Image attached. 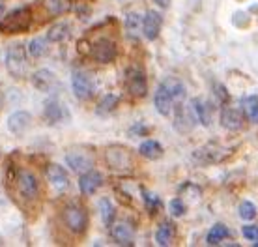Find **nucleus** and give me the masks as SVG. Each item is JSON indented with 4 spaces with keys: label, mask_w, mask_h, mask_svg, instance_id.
Wrapping results in <instances>:
<instances>
[{
    "label": "nucleus",
    "mask_w": 258,
    "mask_h": 247,
    "mask_svg": "<svg viewBox=\"0 0 258 247\" xmlns=\"http://www.w3.org/2000/svg\"><path fill=\"white\" fill-rule=\"evenodd\" d=\"M32 25V12L30 8H17L10 15L0 21V32L2 34H19L26 32Z\"/></svg>",
    "instance_id": "f257e3e1"
},
{
    "label": "nucleus",
    "mask_w": 258,
    "mask_h": 247,
    "mask_svg": "<svg viewBox=\"0 0 258 247\" xmlns=\"http://www.w3.org/2000/svg\"><path fill=\"white\" fill-rule=\"evenodd\" d=\"M6 68L10 75L13 79H23L26 73V49L25 45H19V43H15L8 49L6 52Z\"/></svg>",
    "instance_id": "f03ea898"
},
{
    "label": "nucleus",
    "mask_w": 258,
    "mask_h": 247,
    "mask_svg": "<svg viewBox=\"0 0 258 247\" xmlns=\"http://www.w3.org/2000/svg\"><path fill=\"white\" fill-rule=\"evenodd\" d=\"M62 217H64V225L68 227V230H71L73 234H83L86 227H88V214L77 204L68 206L64 210Z\"/></svg>",
    "instance_id": "7ed1b4c3"
},
{
    "label": "nucleus",
    "mask_w": 258,
    "mask_h": 247,
    "mask_svg": "<svg viewBox=\"0 0 258 247\" xmlns=\"http://www.w3.org/2000/svg\"><path fill=\"white\" fill-rule=\"evenodd\" d=\"M90 54L92 58L96 60V62H99V64H110V62L116 60L118 47L110 38H99L92 43Z\"/></svg>",
    "instance_id": "20e7f679"
},
{
    "label": "nucleus",
    "mask_w": 258,
    "mask_h": 247,
    "mask_svg": "<svg viewBox=\"0 0 258 247\" xmlns=\"http://www.w3.org/2000/svg\"><path fill=\"white\" fill-rule=\"evenodd\" d=\"M71 88H73V94L77 99H90L94 96V81L86 72H81V70H75L71 73Z\"/></svg>",
    "instance_id": "39448f33"
},
{
    "label": "nucleus",
    "mask_w": 258,
    "mask_h": 247,
    "mask_svg": "<svg viewBox=\"0 0 258 247\" xmlns=\"http://www.w3.org/2000/svg\"><path fill=\"white\" fill-rule=\"evenodd\" d=\"M17 189L23 199L26 201H36L39 195V182L38 178L30 170H21L17 174Z\"/></svg>",
    "instance_id": "423d86ee"
},
{
    "label": "nucleus",
    "mask_w": 258,
    "mask_h": 247,
    "mask_svg": "<svg viewBox=\"0 0 258 247\" xmlns=\"http://www.w3.org/2000/svg\"><path fill=\"white\" fill-rule=\"evenodd\" d=\"M107 163H109L112 169L123 170V169H133L135 159H133V154L127 148L112 146V148L107 150Z\"/></svg>",
    "instance_id": "0eeeda50"
},
{
    "label": "nucleus",
    "mask_w": 258,
    "mask_h": 247,
    "mask_svg": "<svg viewBox=\"0 0 258 247\" xmlns=\"http://www.w3.org/2000/svg\"><path fill=\"white\" fill-rule=\"evenodd\" d=\"M127 90L131 96L135 98H144L148 92V83H146V75L142 70L133 68L127 72Z\"/></svg>",
    "instance_id": "6e6552de"
},
{
    "label": "nucleus",
    "mask_w": 258,
    "mask_h": 247,
    "mask_svg": "<svg viewBox=\"0 0 258 247\" xmlns=\"http://www.w3.org/2000/svg\"><path fill=\"white\" fill-rule=\"evenodd\" d=\"M32 85L34 88H38L39 92H56L60 88V81L49 70H38L32 75Z\"/></svg>",
    "instance_id": "1a4fd4ad"
},
{
    "label": "nucleus",
    "mask_w": 258,
    "mask_h": 247,
    "mask_svg": "<svg viewBox=\"0 0 258 247\" xmlns=\"http://www.w3.org/2000/svg\"><path fill=\"white\" fill-rule=\"evenodd\" d=\"M105 178L103 174L99 172V170H86V172H83V176H81V180H79V188H81V193L83 195H94L97 189L103 186Z\"/></svg>",
    "instance_id": "9d476101"
},
{
    "label": "nucleus",
    "mask_w": 258,
    "mask_h": 247,
    "mask_svg": "<svg viewBox=\"0 0 258 247\" xmlns=\"http://www.w3.org/2000/svg\"><path fill=\"white\" fill-rule=\"evenodd\" d=\"M161 26H163V15L159 12H154L150 10L144 17H142V32H144V38L154 41L159 32H161Z\"/></svg>",
    "instance_id": "9b49d317"
},
{
    "label": "nucleus",
    "mask_w": 258,
    "mask_h": 247,
    "mask_svg": "<svg viewBox=\"0 0 258 247\" xmlns=\"http://www.w3.org/2000/svg\"><path fill=\"white\" fill-rule=\"evenodd\" d=\"M66 161L75 172H86L94 167V159H92L90 154L86 152H81V150H71L66 154Z\"/></svg>",
    "instance_id": "f8f14e48"
},
{
    "label": "nucleus",
    "mask_w": 258,
    "mask_h": 247,
    "mask_svg": "<svg viewBox=\"0 0 258 247\" xmlns=\"http://www.w3.org/2000/svg\"><path fill=\"white\" fill-rule=\"evenodd\" d=\"M30 126H32V116H30L26 111L13 112L12 116L8 118V130L17 137L25 135L26 131L30 130Z\"/></svg>",
    "instance_id": "ddd939ff"
},
{
    "label": "nucleus",
    "mask_w": 258,
    "mask_h": 247,
    "mask_svg": "<svg viewBox=\"0 0 258 247\" xmlns=\"http://www.w3.org/2000/svg\"><path fill=\"white\" fill-rule=\"evenodd\" d=\"M47 180L51 182V186L58 191H64V189L70 188V176L64 170V167H60L56 163H51L47 165Z\"/></svg>",
    "instance_id": "4468645a"
},
{
    "label": "nucleus",
    "mask_w": 258,
    "mask_h": 247,
    "mask_svg": "<svg viewBox=\"0 0 258 247\" xmlns=\"http://www.w3.org/2000/svg\"><path fill=\"white\" fill-rule=\"evenodd\" d=\"M245 124V118L241 114V111L232 109V107H225L221 111V126L228 131H239Z\"/></svg>",
    "instance_id": "2eb2a0df"
},
{
    "label": "nucleus",
    "mask_w": 258,
    "mask_h": 247,
    "mask_svg": "<svg viewBox=\"0 0 258 247\" xmlns=\"http://www.w3.org/2000/svg\"><path fill=\"white\" fill-rule=\"evenodd\" d=\"M195 124H197V118H195L193 111L187 109V107H183V105H178V109H176V116H174V128L180 133H187L195 128Z\"/></svg>",
    "instance_id": "dca6fc26"
},
{
    "label": "nucleus",
    "mask_w": 258,
    "mask_h": 247,
    "mask_svg": "<svg viewBox=\"0 0 258 247\" xmlns=\"http://www.w3.org/2000/svg\"><path fill=\"white\" fill-rule=\"evenodd\" d=\"M43 116H45L47 124H58L62 122L66 116H68V111H66V105L60 103L56 98L45 101V107H43Z\"/></svg>",
    "instance_id": "f3484780"
},
{
    "label": "nucleus",
    "mask_w": 258,
    "mask_h": 247,
    "mask_svg": "<svg viewBox=\"0 0 258 247\" xmlns=\"http://www.w3.org/2000/svg\"><path fill=\"white\" fill-rule=\"evenodd\" d=\"M154 105H155V109H157V112H159L161 116H168V114L172 112L174 98H172V96L168 94L167 88H165L163 85H159V88H157V92H155Z\"/></svg>",
    "instance_id": "a211bd4d"
},
{
    "label": "nucleus",
    "mask_w": 258,
    "mask_h": 247,
    "mask_svg": "<svg viewBox=\"0 0 258 247\" xmlns=\"http://www.w3.org/2000/svg\"><path fill=\"white\" fill-rule=\"evenodd\" d=\"M110 234H112V240L120 243V245H133V241H135V232H133V228L129 227L127 223L114 225Z\"/></svg>",
    "instance_id": "6ab92c4d"
},
{
    "label": "nucleus",
    "mask_w": 258,
    "mask_h": 247,
    "mask_svg": "<svg viewBox=\"0 0 258 247\" xmlns=\"http://www.w3.org/2000/svg\"><path fill=\"white\" fill-rule=\"evenodd\" d=\"M176 238V227L174 223L170 221H165L159 225V228H157V232H155V241L159 243V245L167 247L170 245L172 241H174Z\"/></svg>",
    "instance_id": "aec40b11"
},
{
    "label": "nucleus",
    "mask_w": 258,
    "mask_h": 247,
    "mask_svg": "<svg viewBox=\"0 0 258 247\" xmlns=\"http://www.w3.org/2000/svg\"><path fill=\"white\" fill-rule=\"evenodd\" d=\"M70 34H71L70 23H56V25H52L51 28H49V32H47V41L60 43V41H64V39L70 38Z\"/></svg>",
    "instance_id": "412c9836"
},
{
    "label": "nucleus",
    "mask_w": 258,
    "mask_h": 247,
    "mask_svg": "<svg viewBox=\"0 0 258 247\" xmlns=\"http://www.w3.org/2000/svg\"><path fill=\"white\" fill-rule=\"evenodd\" d=\"M191 111H193L197 122H200L202 126H206V128L210 126V107H208V103H204L199 98L191 99Z\"/></svg>",
    "instance_id": "4be33fe9"
},
{
    "label": "nucleus",
    "mask_w": 258,
    "mask_h": 247,
    "mask_svg": "<svg viewBox=\"0 0 258 247\" xmlns=\"http://www.w3.org/2000/svg\"><path fill=\"white\" fill-rule=\"evenodd\" d=\"M165 88H167V92L174 98V101H180V99L185 98V85L181 83L180 79L176 77H167L165 81L161 83Z\"/></svg>",
    "instance_id": "5701e85b"
},
{
    "label": "nucleus",
    "mask_w": 258,
    "mask_h": 247,
    "mask_svg": "<svg viewBox=\"0 0 258 247\" xmlns=\"http://www.w3.org/2000/svg\"><path fill=\"white\" fill-rule=\"evenodd\" d=\"M139 154L146 159H159L163 156V146L157 141H144L139 146Z\"/></svg>",
    "instance_id": "b1692460"
},
{
    "label": "nucleus",
    "mask_w": 258,
    "mask_h": 247,
    "mask_svg": "<svg viewBox=\"0 0 258 247\" xmlns=\"http://www.w3.org/2000/svg\"><path fill=\"white\" fill-rule=\"evenodd\" d=\"M228 236H230L228 227L217 223V225H213V227L210 228V232H208V236H206V243L208 245H217V243H221L223 240H226Z\"/></svg>",
    "instance_id": "393cba45"
},
{
    "label": "nucleus",
    "mask_w": 258,
    "mask_h": 247,
    "mask_svg": "<svg viewBox=\"0 0 258 247\" xmlns=\"http://www.w3.org/2000/svg\"><path fill=\"white\" fill-rule=\"evenodd\" d=\"M73 6V0H43V8L51 15H64Z\"/></svg>",
    "instance_id": "a878e982"
},
{
    "label": "nucleus",
    "mask_w": 258,
    "mask_h": 247,
    "mask_svg": "<svg viewBox=\"0 0 258 247\" xmlns=\"http://www.w3.org/2000/svg\"><path fill=\"white\" fill-rule=\"evenodd\" d=\"M99 214H101V219L107 227H112V223H114V217H116V208H114V204L110 199L103 197L101 201H99Z\"/></svg>",
    "instance_id": "bb28decb"
},
{
    "label": "nucleus",
    "mask_w": 258,
    "mask_h": 247,
    "mask_svg": "<svg viewBox=\"0 0 258 247\" xmlns=\"http://www.w3.org/2000/svg\"><path fill=\"white\" fill-rule=\"evenodd\" d=\"M243 111L252 124H258V96H247L243 99Z\"/></svg>",
    "instance_id": "cd10ccee"
},
{
    "label": "nucleus",
    "mask_w": 258,
    "mask_h": 247,
    "mask_svg": "<svg viewBox=\"0 0 258 247\" xmlns=\"http://www.w3.org/2000/svg\"><path fill=\"white\" fill-rule=\"evenodd\" d=\"M47 52V38H34L28 43V54L32 58H39Z\"/></svg>",
    "instance_id": "c85d7f7f"
},
{
    "label": "nucleus",
    "mask_w": 258,
    "mask_h": 247,
    "mask_svg": "<svg viewBox=\"0 0 258 247\" xmlns=\"http://www.w3.org/2000/svg\"><path fill=\"white\" fill-rule=\"evenodd\" d=\"M118 105V96H114V94H109V96H105L99 103H97V112H110L114 107Z\"/></svg>",
    "instance_id": "c756f323"
},
{
    "label": "nucleus",
    "mask_w": 258,
    "mask_h": 247,
    "mask_svg": "<svg viewBox=\"0 0 258 247\" xmlns=\"http://www.w3.org/2000/svg\"><path fill=\"white\" fill-rule=\"evenodd\" d=\"M239 217L241 219H245V221H251L256 217V206L249 201H243L239 204Z\"/></svg>",
    "instance_id": "7c9ffc66"
},
{
    "label": "nucleus",
    "mask_w": 258,
    "mask_h": 247,
    "mask_svg": "<svg viewBox=\"0 0 258 247\" xmlns=\"http://www.w3.org/2000/svg\"><path fill=\"white\" fill-rule=\"evenodd\" d=\"M144 202H146V208H148L150 214H155L157 210L161 208L159 197H155V195H148V193H144Z\"/></svg>",
    "instance_id": "2f4dec72"
},
{
    "label": "nucleus",
    "mask_w": 258,
    "mask_h": 247,
    "mask_svg": "<svg viewBox=\"0 0 258 247\" xmlns=\"http://www.w3.org/2000/svg\"><path fill=\"white\" fill-rule=\"evenodd\" d=\"M168 206H170V214L176 215V217H180V215L185 214V204H183V201H180V199H172Z\"/></svg>",
    "instance_id": "473e14b6"
},
{
    "label": "nucleus",
    "mask_w": 258,
    "mask_h": 247,
    "mask_svg": "<svg viewBox=\"0 0 258 247\" xmlns=\"http://www.w3.org/2000/svg\"><path fill=\"white\" fill-rule=\"evenodd\" d=\"M241 234H243V238H247V240L258 241V227L256 225H247V227L241 228Z\"/></svg>",
    "instance_id": "72a5a7b5"
},
{
    "label": "nucleus",
    "mask_w": 258,
    "mask_h": 247,
    "mask_svg": "<svg viewBox=\"0 0 258 247\" xmlns=\"http://www.w3.org/2000/svg\"><path fill=\"white\" fill-rule=\"evenodd\" d=\"M141 15H135V13H131L127 15V19H125V25H127V30L129 32H135L139 30V25H141Z\"/></svg>",
    "instance_id": "f704fd0d"
},
{
    "label": "nucleus",
    "mask_w": 258,
    "mask_h": 247,
    "mask_svg": "<svg viewBox=\"0 0 258 247\" xmlns=\"http://www.w3.org/2000/svg\"><path fill=\"white\" fill-rule=\"evenodd\" d=\"M215 96L219 98L221 103H225V101H228V92L225 90V86H221V85H215Z\"/></svg>",
    "instance_id": "c9c22d12"
},
{
    "label": "nucleus",
    "mask_w": 258,
    "mask_h": 247,
    "mask_svg": "<svg viewBox=\"0 0 258 247\" xmlns=\"http://www.w3.org/2000/svg\"><path fill=\"white\" fill-rule=\"evenodd\" d=\"M155 4H157V6L159 8H167L168 4H170V0H154Z\"/></svg>",
    "instance_id": "e433bc0d"
},
{
    "label": "nucleus",
    "mask_w": 258,
    "mask_h": 247,
    "mask_svg": "<svg viewBox=\"0 0 258 247\" xmlns=\"http://www.w3.org/2000/svg\"><path fill=\"white\" fill-rule=\"evenodd\" d=\"M4 10H6V0H0V19L4 15Z\"/></svg>",
    "instance_id": "4c0bfd02"
}]
</instances>
